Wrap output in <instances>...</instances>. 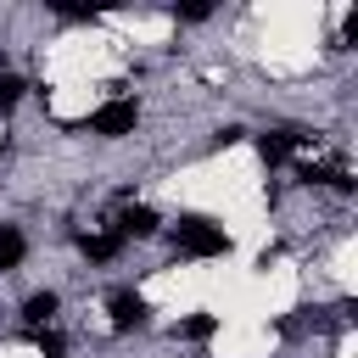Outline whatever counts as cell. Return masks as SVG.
<instances>
[{
    "label": "cell",
    "mask_w": 358,
    "mask_h": 358,
    "mask_svg": "<svg viewBox=\"0 0 358 358\" xmlns=\"http://www.w3.org/2000/svg\"><path fill=\"white\" fill-rule=\"evenodd\" d=\"M173 246H179L185 257H224V252H229V235H224V224H213V218L190 213V218H179Z\"/></svg>",
    "instance_id": "6da1fadb"
},
{
    "label": "cell",
    "mask_w": 358,
    "mask_h": 358,
    "mask_svg": "<svg viewBox=\"0 0 358 358\" xmlns=\"http://www.w3.org/2000/svg\"><path fill=\"white\" fill-rule=\"evenodd\" d=\"M134 123H140V106L134 101H123V95H112V101H101L95 112H90V134H101V140H123V134H134Z\"/></svg>",
    "instance_id": "7a4b0ae2"
},
{
    "label": "cell",
    "mask_w": 358,
    "mask_h": 358,
    "mask_svg": "<svg viewBox=\"0 0 358 358\" xmlns=\"http://www.w3.org/2000/svg\"><path fill=\"white\" fill-rule=\"evenodd\" d=\"M106 313H112V330H140L151 308H145L140 291H112V296H106Z\"/></svg>",
    "instance_id": "3957f363"
},
{
    "label": "cell",
    "mask_w": 358,
    "mask_h": 358,
    "mask_svg": "<svg viewBox=\"0 0 358 358\" xmlns=\"http://www.w3.org/2000/svg\"><path fill=\"white\" fill-rule=\"evenodd\" d=\"M302 140H308V134H296V129H274V134H257V157L274 168V162H285V157H291Z\"/></svg>",
    "instance_id": "277c9868"
},
{
    "label": "cell",
    "mask_w": 358,
    "mask_h": 358,
    "mask_svg": "<svg viewBox=\"0 0 358 358\" xmlns=\"http://www.w3.org/2000/svg\"><path fill=\"white\" fill-rule=\"evenodd\" d=\"M157 229H162V218L151 207H123V218H117V235L123 241H151Z\"/></svg>",
    "instance_id": "5b68a950"
},
{
    "label": "cell",
    "mask_w": 358,
    "mask_h": 358,
    "mask_svg": "<svg viewBox=\"0 0 358 358\" xmlns=\"http://www.w3.org/2000/svg\"><path fill=\"white\" fill-rule=\"evenodd\" d=\"M56 308H62V296H56V291H34V296H22V319H28L34 330H45V324L56 319Z\"/></svg>",
    "instance_id": "8992f818"
},
{
    "label": "cell",
    "mask_w": 358,
    "mask_h": 358,
    "mask_svg": "<svg viewBox=\"0 0 358 358\" xmlns=\"http://www.w3.org/2000/svg\"><path fill=\"white\" fill-rule=\"evenodd\" d=\"M22 257H28V241H22V229H17V224H0V274L22 268Z\"/></svg>",
    "instance_id": "52a82bcc"
},
{
    "label": "cell",
    "mask_w": 358,
    "mask_h": 358,
    "mask_svg": "<svg viewBox=\"0 0 358 358\" xmlns=\"http://www.w3.org/2000/svg\"><path fill=\"white\" fill-rule=\"evenodd\" d=\"M78 246H84V257H90V263H112V257L123 252V235H117V229H106V235H84Z\"/></svg>",
    "instance_id": "ba28073f"
},
{
    "label": "cell",
    "mask_w": 358,
    "mask_h": 358,
    "mask_svg": "<svg viewBox=\"0 0 358 358\" xmlns=\"http://www.w3.org/2000/svg\"><path fill=\"white\" fill-rule=\"evenodd\" d=\"M213 330H218V319H213V313H190V319L179 324V336H185V341H207Z\"/></svg>",
    "instance_id": "9c48e42d"
},
{
    "label": "cell",
    "mask_w": 358,
    "mask_h": 358,
    "mask_svg": "<svg viewBox=\"0 0 358 358\" xmlns=\"http://www.w3.org/2000/svg\"><path fill=\"white\" fill-rule=\"evenodd\" d=\"M34 347H39V358H67L62 330H34Z\"/></svg>",
    "instance_id": "30bf717a"
},
{
    "label": "cell",
    "mask_w": 358,
    "mask_h": 358,
    "mask_svg": "<svg viewBox=\"0 0 358 358\" xmlns=\"http://www.w3.org/2000/svg\"><path fill=\"white\" fill-rule=\"evenodd\" d=\"M22 90H28V84H22L17 73H0V112H11V106L22 101Z\"/></svg>",
    "instance_id": "8fae6325"
},
{
    "label": "cell",
    "mask_w": 358,
    "mask_h": 358,
    "mask_svg": "<svg viewBox=\"0 0 358 358\" xmlns=\"http://www.w3.org/2000/svg\"><path fill=\"white\" fill-rule=\"evenodd\" d=\"M173 17H179V22H207V17H213V6H179Z\"/></svg>",
    "instance_id": "7c38bea8"
}]
</instances>
